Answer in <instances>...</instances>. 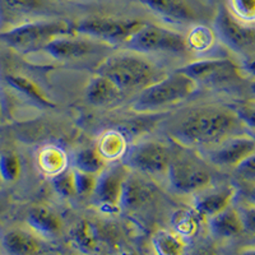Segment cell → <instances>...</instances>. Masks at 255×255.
<instances>
[{
  "label": "cell",
  "mask_w": 255,
  "mask_h": 255,
  "mask_svg": "<svg viewBox=\"0 0 255 255\" xmlns=\"http://www.w3.org/2000/svg\"><path fill=\"white\" fill-rule=\"evenodd\" d=\"M244 127L236 111L206 108L189 114L174 130L175 139L188 147H213L221 140L240 133Z\"/></svg>",
  "instance_id": "1"
},
{
  "label": "cell",
  "mask_w": 255,
  "mask_h": 255,
  "mask_svg": "<svg viewBox=\"0 0 255 255\" xmlns=\"http://www.w3.org/2000/svg\"><path fill=\"white\" fill-rule=\"evenodd\" d=\"M77 35L72 22L67 20H29L0 31V41L20 54H32L46 47L56 37Z\"/></svg>",
  "instance_id": "2"
},
{
  "label": "cell",
  "mask_w": 255,
  "mask_h": 255,
  "mask_svg": "<svg viewBox=\"0 0 255 255\" xmlns=\"http://www.w3.org/2000/svg\"><path fill=\"white\" fill-rule=\"evenodd\" d=\"M97 74L110 79L122 91L140 90L158 81V69L138 54H118L105 59Z\"/></svg>",
  "instance_id": "3"
},
{
  "label": "cell",
  "mask_w": 255,
  "mask_h": 255,
  "mask_svg": "<svg viewBox=\"0 0 255 255\" xmlns=\"http://www.w3.org/2000/svg\"><path fill=\"white\" fill-rule=\"evenodd\" d=\"M198 87L199 84L194 79L176 70L143 88L133 102V110L138 113L163 110L185 101L197 92Z\"/></svg>",
  "instance_id": "4"
},
{
  "label": "cell",
  "mask_w": 255,
  "mask_h": 255,
  "mask_svg": "<svg viewBox=\"0 0 255 255\" xmlns=\"http://www.w3.org/2000/svg\"><path fill=\"white\" fill-rule=\"evenodd\" d=\"M144 22L139 19L113 17H91L78 20L74 26L77 35L97 40L104 44H127Z\"/></svg>",
  "instance_id": "5"
},
{
  "label": "cell",
  "mask_w": 255,
  "mask_h": 255,
  "mask_svg": "<svg viewBox=\"0 0 255 255\" xmlns=\"http://www.w3.org/2000/svg\"><path fill=\"white\" fill-rule=\"evenodd\" d=\"M128 47L135 52H174L189 50L186 37L172 29L144 23L128 41Z\"/></svg>",
  "instance_id": "6"
},
{
  "label": "cell",
  "mask_w": 255,
  "mask_h": 255,
  "mask_svg": "<svg viewBox=\"0 0 255 255\" xmlns=\"http://www.w3.org/2000/svg\"><path fill=\"white\" fill-rule=\"evenodd\" d=\"M171 162V152L167 145L154 140L134 145L125 156V166L128 168L149 176L167 174Z\"/></svg>",
  "instance_id": "7"
},
{
  "label": "cell",
  "mask_w": 255,
  "mask_h": 255,
  "mask_svg": "<svg viewBox=\"0 0 255 255\" xmlns=\"http://www.w3.org/2000/svg\"><path fill=\"white\" fill-rule=\"evenodd\" d=\"M215 28L217 36L227 47L248 55V58L255 56V28L236 19L227 8L218 10Z\"/></svg>",
  "instance_id": "8"
},
{
  "label": "cell",
  "mask_w": 255,
  "mask_h": 255,
  "mask_svg": "<svg viewBox=\"0 0 255 255\" xmlns=\"http://www.w3.org/2000/svg\"><path fill=\"white\" fill-rule=\"evenodd\" d=\"M166 175L170 186L179 194H197L212 183L211 174L206 168L188 159H172Z\"/></svg>",
  "instance_id": "9"
},
{
  "label": "cell",
  "mask_w": 255,
  "mask_h": 255,
  "mask_svg": "<svg viewBox=\"0 0 255 255\" xmlns=\"http://www.w3.org/2000/svg\"><path fill=\"white\" fill-rule=\"evenodd\" d=\"M128 172L129 170L127 166L115 165L106 167L97 175L92 198L100 208L108 212L120 209L123 184Z\"/></svg>",
  "instance_id": "10"
},
{
  "label": "cell",
  "mask_w": 255,
  "mask_h": 255,
  "mask_svg": "<svg viewBox=\"0 0 255 255\" xmlns=\"http://www.w3.org/2000/svg\"><path fill=\"white\" fill-rule=\"evenodd\" d=\"M208 158L220 167H236L244 158L255 152V139L247 134H235L209 148Z\"/></svg>",
  "instance_id": "11"
},
{
  "label": "cell",
  "mask_w": 255,
  "mask_h": 255,
  "mask_svg": "<svg viewBox=\"0 0 255 255\" xmlns=\"http://www.w3.org/2000/svg\"><path fill=\"white\" fill-rule=\"evenodd\" d=\"M102 44L104 42L81 35H67L49 42L44 51L56 60H76L92 55Z\"/></svg>",
  "instance_id": "12"
},
{
  "label": "cell",
  "mask_w": 255,
  "mask_h": 255,
  "mask_svg": "<svg viewBox=\"0 0 255 255\" xmlns=\"http://www.w3.org/2000/svg\"><path fill=\"white\" fill-rule=\"evenodd\" d=\"M179 70L199 84L200 82L213 83L230 78L236 72V67L227 59H203L193 61Z\"/></svg>",
  "instance_id": "13"
},
{
  "label": "cell",
  "mask_w": 255,
  "mask_h": 255,
  "mask_svg": "<svg viewBox=\"0 0 255 255\" xmlns=\"http://www.w3.org/2000/svg\"><path fill=\"white\" fill-rule=\"evenodd\" d=\"M208 188L198 191L193 203V209L203 220H208L212 216L217 215L218 212L231 206L232 200L236 197V189L231 185Z\"/></svg>",
  "instance_id": "14"
},
{
  "label": "cell",
  "mask_w": 255,
  "mask_h": 255,
  "mask_svg": "<svg viewBox=\"0 0 255 255\" xmlns=\"http://www.w3.org/2000/svg\"><path fill=\"white\" fill-rule=\"evenodd\" d=\"M70 243L78 252L86 255L99 253L104 247L106 230L92 220H81L69 232Z\"/></svg>",
  "instance_id": "15"
},
{
  "label": "cell",
  "mask_w": 255,
  "mask_h": 255,
  "mask_svg": "<svg viewBox=\"0 0 255 255\" xmlns=\"http://www.w3.org/2000/svg\"><path fill=\"white\" fill-rule=\"evenodd\" d=\"M44 9V0H0V31L29 22Z\"/></svg>",
  "instance_id": "16"
},
{
  "label": "cell",
  "mask_w": 255,
  "mask_h": 255,
  "mask_svg": "<svg viewBox=\"0 0 255 255\" xmlns=\"http://www.w3.org/2000/svg\"><path fill=\"white\" fill-rule=\"evenodd\" d=\"M1 247L6 255H38L42 238L29 229H10L1 236Z\"/></svg>",
  "instance_id": "17"
},
{
  "label": "cell",
  "mask_w": 255,
  "mask_h": 255,
  "mask_svg": "<svg viewBox=\"0 0 255 255\" xmlns=\"http://www.w3.org/2000/svg\"><path fill=\"white\" fill-rule=\"evenodd\" d=\"M154 189L151 184L135 174H129L123 184L122 199H120V209L134 212L142 208L153 197Z\"/></svg>",
  "instance_id": "18"
},
{
  "label": "cell",
  "mask_w": 255,
  "mask_h": 255,
  "mask_svg": "<svg viewBox=\"0 0 255 255\" xmlns=\"http://www.w3.org/2000/svg\"><path fill=\"white\" fill-rule=\"evenodd\" d=\"M207 221L211 235L217 240H229L244 232L240 213L238 208L232 206L218 212L217 215L212 216Z\"/></svg>",
  "instance_id": "19"
},
{
  "label": "cell",
  "mask_w": 255,
  "mask_h": 255,
  "mask_svg": "<svg viewBox=\"0 0 255 255\" xmlns=\"http://www.w3.org/2000/svg\"><path fill=\"white\" fill-rule=\"evenodd\" d=\"M153 12L175 23H193L197 13L186 0H140Z\"/></svg>",
  "instance_id": "20"
},
{
  "label": "cell",
  "mask_w": 255,
  "mask_h": 255,
  "mask_svg": "<svg viewBox=\"0 0 255 255\" xmlns=\"http://www.w3.org/2000/svg\"><path fill=\"white\" fill-rule=\"evenodd\" d=\"M27 226L42 239L56 238L63 230V222L55 212L46 207H35L27 215Z\"/></svg>",
  "instance_id": "21"
},
{
  "label": "cell",
  "mask_w": 255,
  "mask_h": 255,
  "mask_svg": "<svg viewBox=\"0 0 255 255\" xmlns=\"http://www.w3.org/2000/svg\"><path fill=\"white\" fill-rule=\"evenodd\" d=\"M122 92L123 91L114 82L97 74L88 83L86 97L93 106H109L122 97Z\"/></svg>",
  "instance_id": "22"
},
{
  "label": "cell",
  "mask_w": 255,
  "mask_h": 255,
  "mask_svg": "<svg viewBox=\"0 0 255 255\" xmlns=\"http://www.w3.org/2000/svg\"><path fill=\"white\" fill-rule=\"evenodd\" d=\"M5 83L18 95L33 102L36 106L47 109L55 108V104L47 97L44 91L41 90L40 86H37L35 82L27 77L19 76V74H8L5 76Z\"/></svg>",
  "instance_id": "23"
},
{
  "label": "cell",
  "mask_w": 255,
  "mask_h": 255,
  "mask_svg": "<svg viewBox=\"0 0 255 255\" xmlns=\"http://www.w3.org/2000/svg\"><path fill=\"white\" fill-rule=\"evenodd\" d=\"M152 247L156 255H184L186 243L176 232L158 230L152 236Z\"/></svg>",
  "instance_id": "24"
},
{
  "label": "cell",
  "mask_w": 255,
  "mask_h": 255,
  "mask_svg": "<svg viewBox=\"0 0 255 255\" xmlns=\"http://www.w3.org/2000/svg\"><path fill=\"white\" fill-rule=\"evenodd\" d=\"M203 218L198 215L194 209H180V211L175 212L174 216L171 218L172 229L174 232H176L177 235L185 240L188 238H194L199 232L200 221Z\"/></svg>",
  "instance_id": "25"
},
{
  "label": "cell",
  "mask_w": 255,
  "mask_h": 255,
  "mask_svg": "<svg viewBox=\"0 0 255 255\" xmlns=\"http://www.w3.org/2000/svg\"><path fill=\"white\" fill-rule=\"evenodd\" d=\"M76 168L79 171L99 175L106 168V159L97 148H84L76 156Z\"/></svg>",
  "instance_id": "26"
},
{
  "label": "cell",
  "mask_w": 255,
  "mask_h": 255,
  "mask_svg": "<svg viewBox=\"0 0 255 255\" xmlns=\"http://www.w3.org/2000/svg\"><path fill=\"white\" fill-rule=\"evenodd\" d=\"M97 149L106 161L116 159L125 151V140L118 131H108L101 138Z\"/></svg>",
  "instance_id": "27"
},
{
  "label": "cell",
  "mask_w": 255,
  "mask_h": 255,
  "mask_svg": "<svg viewBox=\"0 0 255 255\" xmlns=\"http://www.w3.org/2000/svg\"><path fill=\"white\" fill-rule=\"evenodd\" d=\"M22 165L20 159L13 152H4L0 154V176L4 183H13L20 176Z\"/></svg>",
  "instance_id": "28"
},
{
  "label": "cell",
  "mask_w": 255,
  "mask_h": 255,
  "mask_svg": "<svg viewBox=\"0 0 255 255\" xmlns=\"http://www.w3.org/2000/svg\"><path fill=\"white\" fill-rule=\"evenodd\" d=\"M52 186L58 194L64 198H73L77 195L76 179H74V170L64 168L60 172L52 177Z\"/></svg>",
  "instance_id": "29"
},
{
  "label": "cell",
  "mask_w": 255,
  "mask_h": 255,
  "mask_svg": "<svg viewBox=\"0 0 255 255\" xmlns=\"http://www.w3.org/2000/svg\"><path fill=\"white\" fill-rule=\"evenodd\" d=\"M229 10L245 24L255 23V0H229Z\"/></svg>",
  "instance_id": "30"
},
{
  "label": "cell",
  "mask_w": 255,
  "mask_h": 255,
  "mask_svg": "<svg viewBox=\"0 0 255 255\" xmlns=\"http://www.w3.org/2000/svg\"><path fill=\"white\" fill-rule=\"evenodd\" d=\"M189 49H194L198 51H204V50L211 49L213 42H215V35L209 28L204 26L195 27L189 37L186 38Z\"/></svg>",
  "instance_id": "31"
},
{
  "label": "cell",
  "mask_w": 255,
  "mask_h": 255,
  "mask_svg": "<svg viewBox=\"0 0 255 255\" xmlns=\"http://www.w3.org/2000/svg\"><path fill=\"white\" fill-rule=\"evenodd\" d=\"M41 168L44 171L58 174L61 170H64V154L60 149L56 148H47L45 151L41 152L38 157Z\"/></svg>",
  "instance_id": "32"
},
{
  "label": "cell",
  "mask_w": 255,
  "mask_h": 255,
  "mask_svg": "<svg viewBox=\"0 0 255 255\" xmlns=\"http://www.w3.org/2000/svg\"><path fill=\"white\" fill-rule=\"evenodd\" d=\"M74 179H76L77 195L81 197H92L95 191L96 183H97V175L88 174V172L74 170Z\"/></svg>",
  "instance_id": "33"
},
{
  "label": "cell",
  "mask_w": 255,
  "mask_h": 255,
  "mask_svg": "<svg viewBox=\"0 0 255 255\" xmlns=\"http://www.w3.org/2000/svg\"><path fill=\"white\" fill-rule=\"evenodd\" d=\"M243 222L244 232L255 236V206L250 203H244L238 208Z\"/></svg>",
  "instance_id": "34"
},
{
  "label": "cell",
  "mask_w": 255,
  "mask_h": 255,
  "mask_svg": "<svg viewBox=\"0 0 255 255\" xmlns=\"http://www.w3.org/2000/svg\"><path fill=\"white\" fill-rule=\"evenodd\" d=\"M235 111L244 127H248L255 130V101L241 105Z\"/></svg>",
  "instance_id": "35"
},
{
  "label": "cell",
  "mask_w": 255,
  "mask_h": 255,
  "mask_svg": "<svg viewBox=\"0 0 255 255\" xmlns=\"http://www.w3.org/2000/svg\"><path fill=\"white\" fill-rule=\"evenodd\" d=\"M235 168L243 179L255 181V152L244 158Z\"/></svg>",
  "instance_id": "36"
},
{
  "label": "cell",
  "mask_w": 255,
  "mask_h": 255,
  "mask_svg": "<svg viewBox=\"0 0 255 255\" xmlns=\"http://www.w3.org/2000/svg\"><path fill=\"white\" fill-rule=\"evenodd\" d=\"M184 255H217L216 250L208 245H198V247L188 249L186 248Z\"/></svg>",
  "instance_id": "37"
},
{
  "label": "cell",
  "mask_w": 255,
  "mask_h": 255,
  "mask_svg": "<svg viewBox=\"0 0 255 255\" xmlns=\"http://www.w3.org/2000/svg\"><path fill=\"white\" fill-rule=\"evenodd\" d=\"M243 70L247 73V74L252 76L253 78H255V56L248 58L247 60L244 61Z\"/></svg>",
  "instance_id": "38"
},
{
  "label": "cell",
  "mask_w": 255,
  "mask_h": 255,
  "mask_svg": "<svg viewBox=\"0 0 255 255\" xmlns=\"http://www.w3.org/2000/svg\"><path fill=\"white\" fill-rule=\"evenodd\" d=\"M245 197H247V202H248V203L254 204V206H255V185H253L252 188L248 189Z\"/></svg>",
  "instance_id": "39"
},
{
  "label": "cell",
  "mask_w": 255,
  "mask_h": 255,
  "mask_svg": "<svg viewBox=\"0 0 255 255\" xmlns=\"http://www.w3.org/2000/svg\"><path fill=\"white\" fill-rule=\"evenodd\" d=\"M239 255H255V248H247V249H243Z\"/></svg>",
  "instance_id": "40"
},
{
  "label": "cell",
  "mask_w": 255,
  "mask_h": 255,
  "mask_svg": "<svg viewBox=\"0 0 255 255\" xmlns=\"http://www.w3.org/2000/svg\"><path fill=\"white\" fill-rule=\"evenodd\" d=\"M4 119V106L3 101H1V97H0V123L3 122Z\"/></svg>",
  "instance_id": "41"
},
{
  "label": "cell",
  "mask_w": 255,
  "mask_h": 255,
  "mask_svg": "<svg viewBox=\"0 0 255 255\" xmlns=\"http://www.w3.org/2000/svg\"><path fill=\"white\" fill-rule=\"evenodd\" d=\"M250 90H252V92L255 95V78H254V81L252 82V84H250Z\"/></svg>",
  "instance_id": "42"
},
{
  "label": "cell",
  "mask_w": 255,
  "mask_h": 255,
  "mask_svg": "<svg viewBox=\"0 0 255 255\" xmlns=\"http://www.w3.org/2000/svg\"><path fill=\"white\" fill-rule=\"evenodd\" d=\"M3 253V247H1V236H0V255Z\"/></svg>",
  "instance_id": "43"
},
{
  "label": "cell",
  "mask_w": 255,
  "mask_h": 255,
  "mask_svg": "<svg viewBox=\"0 0 255 255\" xmlns=\"http://www.w3.org/2000/svg\"><path fill=\"white\" fill-rule=\"evenodd\" d=\"M3 179H1V176H0V188H1V186H3Z\"/></svg>",
  "instance_id": "44"
}]
</instances>
